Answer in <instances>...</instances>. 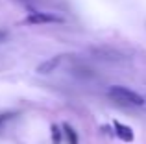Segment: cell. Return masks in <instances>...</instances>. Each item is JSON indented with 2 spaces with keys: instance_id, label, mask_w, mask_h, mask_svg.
Returning <instances> with one entry per match:
<instances>
[{
  "instance_id": "8992f818",
  "label": "cell",
  "mask_w": 146,
  "mask_h": 144,
  "mask_svg": "<svg viewBox=\"0 0 146 144\" xmlns=\"http://www.w3.org/2000/svg\"><path fill=\"white\" fill-rule=\"evenodd\" d=\"M50 131H52V142L54 144H59L61 142V131H59V127L54 124V126L50 127Z\"/></svg>"
},
{
  "instance_id": "3957f363",
  "label": "cell",
  "mask_w": 146,
  "mask_h": 144,
  "mask_svg": "<svg viewBox=\"0 0 146 144\" xmlns=\"http://www.w3.org/2000/svg\"><path fill=\"white\" fill-rule=\"evenodd\" d=\"M63 57H65V55H56V57L46 59V61H43L41 65H37L35 72H37V74H50V72H54V70L57 69V67L61 65Z\"/></svg>"
},
{
  "instance_id": "6da1fadb",
  "label": "cell",
  "mask_w": 146,
  "mask_h": 144,
  "mask_svg": "<svg viewBox=\"0 0 146 144\" xmlns=\"http://www.w3.org/2000/svg\"><path fill=\"white\" fill-rule=\"evenodd\" d=\"M107 94H109V98L113 102H117L120 105H135V107H141V105L146 104V100L139 92L129 90L128 87H122V85H113L107 90Z\"/></svg>"
},
{
  "instance_id": "7a4b0ae2",
  "label": "cell",
  "mask_w": 146,
  "mask_h": 144,
  "mask_svg": "<svg viewBox=\"0 0 146 144\" xmlns=\"http://www.w3.org/2000/svg\"><path fill=\"white\" fill-rule=\"evenodd\" d=\"M63 22V18L57 17L56 13H46V11H32L28 17L22 20V24H56Z\"/></svg>"
},
{
  "instance_id": "5b68a950",
  "label": "cell",
  "mask_w": 146,
  "mask_h": 144,
  "mask_svg": "<svg viewBox=\"0 0 146 144\" xmlns=\"http://www.w3.org/2000/svg\"><path fill=\"white\" fill-rule=\"evenodd\" d=\"M63 133H65V137H67L68 144H78V135H76L74 127H72L70 124H63Z\"/></svg>"
},
{
  "instance_id": "277c9868",
  "label": "cell",
  "mask_w": 146,
  "mask_h": 144,
  "mask_svg": "<svg viewBox=\"0 0 146 144\" xmlns=\"http://www.w3.org/2000/svg\"><path fill=\"white\" fill-rule=\"evenodd\" d=\"M113 127H115V135H117L120 141H124V142H131L133 141V131H131L129 126H124V124H120V122H115Z\"/></svg>"
}]
</instances>
